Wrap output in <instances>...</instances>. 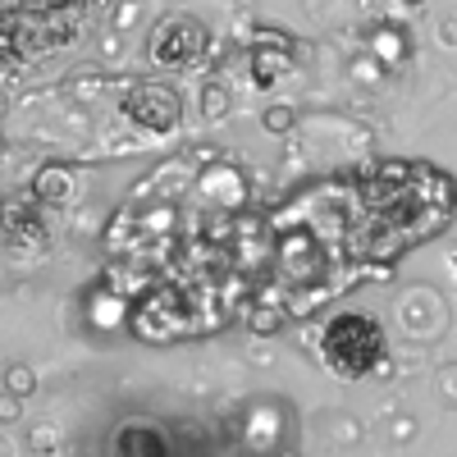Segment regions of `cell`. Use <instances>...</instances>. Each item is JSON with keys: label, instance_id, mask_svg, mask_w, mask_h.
<instances>
[{"label": "cell", "instance_id": "obj_1", "mask_svg": "<svg viewBox=\"0 0 457 457\" xmlns=\"http://www.w3.org/2000/svg\"><path fill=\"white\" fill-rule=\"evenodd\" d=\"M385 357H389L385 329L366 312H338L320 334V361L338 379H366L375 370H385Z\"/></svg>", "mask_w": 457, "mask_h": 457}, {"label": "cell", "instance_id": "obj_2", "mask_svg": "<svg viewBox=\"0 0 457 457\" xmlns=\"http://www.w3.org/2000/svg\"><path fill=\"white\" fill-rule=\"evenodd\" d=\"M120 110H124V120L133 129H142L151 137H170L183 124V96L165 79H142V83L133 79L124 101H120Z\"/></svg>", "mask_w": 457, "mask_h": 457}, {"label": "cell", "instance_id": "obj_3", "mask_svg": "<svg viewBox=\"0 0 457 457\" xmlns=\"http://www.w3.org/2000/svg\"><path fill=\"white\" fill-rule=\"evenodd\" d=\"M206 55V28L193 14H165L146 37V60L156 69H187Z\"/></svg>", "mask_w": 457, "mask_h": 457}, {"label": "cell", "instance_id": "obj_4", "mask_svg": "<svg viewBox=\"0 0 457 457\" xmlns=\"http://www.w3.org/2000/svg\"><path fill=\"white\" fill-rule=\"evenodd\" d=\"M5 247H10L14 261H23V256H42V252L51 247V234H46L42 215H37V202L14 197V202L5 206Z\"/></svg>", "mask_w": 457, "mask_h": 457}, {"label": "cell", "instance_id": "obj_5", "mask_svg": "<svg viewBox=\"0 0 457 457\" xmlns=\"http://www.w3.org/2000/svg\"><path fill=\"white\" fill-rule=\"evenodd\" d=\"M83 197V183H79V170L64 165V161H51L32 174V202L42 206H79Z\"/></svg>", "mask_w": 457, "mask_h": 457}, {"label": "cell", "instance_id": "obj_6", "mask_svg": "<svg viewBox=\"0 0 457 457\" xmlns=\"http://www.w3.org/2000/svg\"><path fill=\"white\" fill-rule=\"evenodd\" d=\"M110 453L114 457H170V439H165V430L156 421L133 416V421H124L120 430H114Z\"/></svg>", "mask_w": 457, "mask_h": 457}, {"label": "cell", "instance_id": "obj_7", "mask_svg": "<svg viewBox=\"0 0 457 457\" xmlns=\"http://www.w3.org/2000/svg\"><path fill=\"white\" fill-rule=\"evenodd\" d=\"M252 334H265V338H270V334H279L284 329V320H288V312H284V302L270 293V288H261L252 302H247V307H243V316H238Z\"/></svg>", "mask_w": 457, "mask_h": 457}, {"label": "cell", "instance_id": "obj_8", "mask_svg": "<svg viewBox=\"0 0 457 457\" xmlns=\"http://www.w3.org/2000/svg\"><path fill=\"white\" fill-rule=\"evenodd\" d=\"M288 69H293V51H279V46H252V83H256V87H275Z\"/></svg>", "mask_w": 457, "mask_h": 457}, {"label": "cell", "instance_id": "obj_9", "mask_svg": "<svg viewBox=\"0 0 457 457\" xmlns=\"http://www.w3.org/2000/svg\"><path fill=\"white\" fill-rule=\"evenodd\" d=\"M370 46H375V55L385 60V64H398V60H407V55H411L407 32H403V28H394V23H379V28H375V37H370Z\"/></svg>", "mask_w": 457, "mask_h": 457}, {"label": "cell", "instance_id": "obj_10", "mask_svg": "<svg viewBox=\"0 0 457 457\" xmlns=\"http://www.w3.org/2000/svg\"><path fill=\"white\" fill-rule=\"evenodd\" d=\"M228 105H234V92H228L220 79H211V83L202 87V120H206V124L224 120V114H228Z\"/></svg>", "mask_w": 457, "mask_h": 457}, {"label": "cell", "instance_id": "obj_11", "mask_svg": "<svg viewBox=\"0 0 457 457\" xmlns=\"http://www.w3.org/2000/svg\"><path fill=\"white\" fill-rule=\"evenodd\" d=\"M261 124L270 129V133H288V129H293V110H288V105H270Z\"/></svg>", "mask_w": 457, "mask_h": 457}, {"label": "cell", "instance_id": "obj_12", "mask_svg": "<svg viewBox=\"0 0 457 457\" xmlns=\"http://www.w3.org/2000/svg\"><path fill=\"white\" fill-rule=\"evenodd\" d=\"M37 385H32V370L28 366H10V394L14 398H23V394H32Z\"/></svg>", "mask_w": 457, "mask_h": 457}, {"label": "cell", "instance_id": "obj_13", "mask_svg": "<svg viewBox=\"0 0 457 457\" xmlns=\"http://www.w3.org/2000/svg\"><path fill=\"white\" fill-rule=\"evenodd\" d=\"M439 42L444 46H457V19H444L439 23Z\"/></svg>", "mask_w": 457, "mask_h": 457}, {"label": "cell", "instance_id": "obj_14", "mask_svg": "<svg viewBox=\"0 0 457 457\" xmlns=\"http://www.w3.org/2000/svg\"><path fill=\"white\" fill-rule=\"evenodd\" d=\"M0 416H5V421H19V398H14V394H5V403H0Z\"/></svg>", "mask_w": 457, "mask_h": 457}, {"label": "cell", "instance_id": "obj_15", "mask_svg": "<svg viewBox=\"0 0 457 457\" xmlns=\"http://www.w3.org/2000/svg\"><path fill=\"white\" fill-rule=\"evenodd\" d=\"M133 14H137V10H133V5H124V10H120V19H114V23H120V28H129V23H133Z\"/></svg>", "mask_w": 457, "mask_h": 457}, {"label": "cell", "instance_id": "obj_16", "mask_svg": "<svg viewBox=\"0 0 457 457\" xmlns=\"http://www.w3.org/2000/svg\"><path fill=\"white\" fill-rule=\"evenodd\" d=\"M403 5H426V0H403Z\"/></svg>", "mask_w": 457, "mask_h": 457}, {"label": "cell", "instance_id": "obj_17", "mask_svg": "<svg viewBox=\"0 0 457 457\" xmlns=\"http://www.w3.org/2000/svg\"><path fill=\"white\" fill-rule=\"evenodd\" d=\"M453 275H457V256H453Z\"/></svg>", "mask_w": 457, "mask_h": 457}]
</instances>
